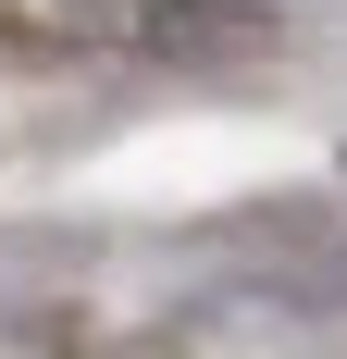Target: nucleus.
<instances>
[{"instance_id": "f257e3e1", "label": "nucleus", "mask_w": 347, "mask_h": 359, "mask_svg": "<svg viewBox=\"0 0 347 359\" xmlns=\"http://www.w3.org/2000/svg\"><path fill=\"white\" fill-rule=\"evenodd\" d=\"M285 13L273 0H137L124 50H162V62H236V50H273Z\"/></svg>"}]
</instances>
